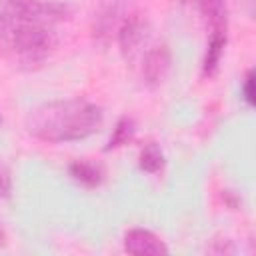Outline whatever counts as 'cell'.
<instances>
[{
	"mask_svg": "<svg viewBox=\"0 0 256 256\" xmlns=\"http://www.w3.org/2000/svg\"><path fill=\"white\" fill-rule=\"evenodd\" d=\"M24 124L28 134L42 142H74L88 138L100 128L102 110L84 98L52 100L32 108Z\"/></svg>",
	"mask_w": 256,
	"mask_h": 256,
	"instance_id": "6da1fadb",
	"label": "cell"
},
{
	"mask_svg": "<svg viewBox=\"0 0 256 256\" xmlns=\"http://www.w3.org/2000/svg\"><path fill=\"white\" fill-rule=\"evenodd\" d=\"M56 40L46 26L12 20L6 46L16 54L18 62L26 68H38L52 52Z\"/></svg>",
	"mask_w": 256,
	"mask_h": 256,
	"instance_id": "7a4b0ae2",
	"label": "cell"
},
{
	"mask_svg": "<svg viewBox=\"0 0 256 256\" xmlns=\"http://www.w3.org/2000/svg\"><path fill=\"white\" fill-rule=\"evenodd\" d=\"M4 12L12 20L46 28L70 18V8L58 0H4Z\"/></svg>",
	"mask_w": 256,
	"mask_h": 256,
	"instance_id": "3957f363",
	"label": "cell"
},
{
	"mask_svg": "<svg viewBox=\"0 0 256 256\" xmlns=\"http://www.w3.org/2000/svg\"><path fill=\"white\" fill-rule=\"evenodd\" d=\"M148 38V22L142 14H130L126 16V20L118 26V44H120V52L126 58H132L136 54V50L142 46V42H146Z\"/></svg>",
	"mask_w": 256,
	"mask_h": 256,
	"instance_id": "277c9868",
	"label": "cell"
},
{
	"mask_svg": "<svg viewBox=\"0 0 256 256\" xmlns=\"http://www.w3.org/2000/svg\"><path fill=\"white\" fill-rule=\"evenodd\" d=\"M170 64H172V56L166 44L150 48L142 60V78L146 86L148 88L160 86L170 72Z\"/></svg>",
	"mask_w": 256,
	"mask_h": 256,
	"instance_id": "5b68a950",
	"label": "cell"
},
{
	"mask_svg": "<svg viewBox=\"0 0 256 256\" xmlns=\"http://www.w3.org/2000/svg\"><path fill=\"white\" fill-rule=\"evenodd\" d=\"M124 250L134 256H158L166 254V244L146 228H132L124 234Z\"/></svg>",
	"mask_w": 256,
	"mask_h": 256,
	"instance_id": "8992f818",
	"label": "cell"
},
{
	"mask_svg": "<svg viewBox=\"0 0 256 256\" xmlns=\"http://www.w3.org/2000/svg\"><path fill=\"white\" fill-rule=\"evenodd\" d=\"M118 6L116 4H104L96 14H94V24H92V34L94 40L100 44H106L112 36V30L118 26Z\"/></svg>",
	"mask_w": 256,
	"mask_h": 256,
	"instance_id": "52a82bcc",
	"label": "cell"
},
{
	"mask_svg": "<svg viewBox=\"0 0 256 256\" xmlns=\"http://www.w3.org/2000/svg\"><path fill=\"white\" fill-rule=\"evenodd\" d=\"M202 16L206 18L210 32H226L228 30V8L226 0H196Z\"/></svg>",
	"mask_w": 256,
	"mask_h": 256,
	"instance_id": "ba28073f",
	"label": "cell"
},
{
	"mask_svg": "<svg viewBox=\"0 0 256 256\" xmlns=\"http://www.w3.org/2000/svg\"><path fill=\"white\" fill-rule=\"evenodd\" d=\"M68 172H70V176H72L78 184H82V186H86V188H96V186H100V184H102V178H104L102 168H100L98 164L90 162V160H76V162H72L70 168H68Z\"/></svg>",
	"mask_w": 256,
	"mask_h": 256,
	"instance_id": "9c48e42d",
	"label": "cell"
},
{
	"mask_svg": "<svg viewBox=\"0 0 256 256\" xmlns=\"http://www.w3.org/2000/svg\"><path fill=\"white\" fill-rule=\"evenodd\" d=\"M226 42H228L226 32H210V40H208L206 56H204V66H202L204 76L216 74L218 64H220V58H222L224 48H226Z\"/></svg>",
	"mask_w": 256,
	"mask_h": 256,
	"instance_id": "30bf717a",
	"label": "cell"
},
{
	"mask_svg": "<svg viewBox=\"0 0 256 256\" xmlns=\"http://www.w3.org/2000/svg\"><path fill=\"white\" fill-rule=\"evenodd\" d=\"M138 166H140V170H144L148 174H156V172L162 170L164 154H162V150L156 142L144 144V148L140 150V156H138Z\"/></svg>",
	"mask_w": 256,
	"mask_h": 256,
	"instance_id": "8fae6325",
	"label": "cell"
},
{
	"mask_svg": "<svg viewBox=\"0 0 256 256\" xmlns=\"http://www.w3.org/2000/svg\"><path fill=\"white\" fill-rule=\"evenodd\" d=\"M134 132H136V128H134V120L128 118V116L120 118V120L116 122V126H114V132H112V136H110V140H108L106 150L120 148V146L128 144V142L134 138Z\"/></svg>",
	"mask_w": 256,
	"mask_h": 256,
	"instance_id": "7c38bea8",
	"label": "cell"
},
{
	"mask_svg": "<svg viewBox=\"0 0 256 256\" xmlns=\"http://www.w3.org/2000/svg\"><path fill=\"white\" fill-rule=\"evenodd\" d=\"M242 96L248 106H254V72L252 70L246 72V78L242 82Z\"/></svg>",
	"mask_w": 256,
	"mask_h": 256,
	"instance_id": "4fadbf2b",
	"label": "cell"
},
{
	"mask_svg": "<svg viewBox=\"0 0 256 256\" xmlns=\"http://www.w3.org/2000/svg\"><path fill=\"white\" fill-rule=\"evenodd\" d=\"M10 28H12V18L6 16V14H0V46L6 44L8 34H10Z\"/></svg>",
	"mask_w": 256,
	"mask_h": 256,
	"instance_id": "5bb4252c",
	"label": "cell"
},
{
	"mask_svg": "<svg viewBox=\"0 0 256 256\" xmlns=\"http://www.w3.org/2000/svg\"><path fill=\"white\" fill-rule=\"evenodd\" d=\"M10 190H12V180H10V176H8V172L0 170V196H2V198L10 196Z\"/></svg>",
	"mask_w": 256,
	"mask_h": 256,
	"instance_id": "9a60e30c",
	"label": "cell"
},
{
	"mask_svg": "<svg viewBox=\"0 0 256 256\" xmlns=\"http://www.w3.org/2000/svg\"><path fill=\"white\" fill-rule=\"evenodd\" d=\"M4 244V232H2V228H0V246Z\"/></svg>",
	"mask_w": 256,
	"mask_h": 256,
	"instance_id": "2e32d148",
	"label": "cell"
},
{
	"mask_svg": "<svg viewBox=\"0 0 256 256\" xmlns=\"http://www.w3.org/2000/svg\"><path fill=\"white\" fill-rule=\"evenodd\" d=\"M184 2H190V0H184Z\"/></svg>",
	"mask_w": 256,
	"mask_h": 256,
	"instance_id": "e0dca14e",
	"label": "cell"
}]
</instances>
